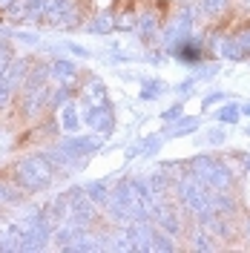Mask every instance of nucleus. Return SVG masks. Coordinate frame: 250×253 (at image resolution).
<instances>
[{
	"label": "nucleus",
	"mask_w": 250,
	"mask_h": 253,
	"mask_svg": "<svg viewBox=\"0 0 250 253\" xmlns=\"http://www.w3.org/2000/svg\"><path fill=\"white\" fill-rule=\"evenodd\" d=\"M17 181L23 184L26 190H43L52 181V170L49 164L43 161V156H32L26 161H20L17 167Z\"/></svg>",
	"instance_id": "obj_1"
},
{
	"label": "nucleus",
	"mask_w": 250,
	"mask_h": 253,
	"mask_svg": "<svg viewBox=\"0 0 250 253\" xmlns=\"http://www.w3.org/2000/svg\"><path fill=\"white\" fill-rule=\"evenodd\" d=\"M23 69H26L23 61H12L3 72H0V107L12 98V92L17 89V84L23 81Z\"/></svg>",
	"instance_id": "obj_2"
},
{
	"label": "nucleus",
	"mask_w": 250,
	"mask_h": 253,
	"mask_svg": "<svg viewBox=\"0 0 250 253\" xmlns=\"http://www.w3.org/2000/svg\"><path fill=\"white\" fill-rule=\"evenodd\" d=\"M46 3L49 0H26V12H29V15H43Z\"/></svg>",
	"instance_id": "obj_3"
},
{
	"label": "nucleus",
	"mask_w": 250,
	"mask_h": 253,
	"mask_svg": "<svg viewBox=\"0 0 250 253\" xmlns=\"http://www.w3.org/2000/svg\"><path fill=\"white\" fill-rule=\"evenodd\" d=\"M66 3H69V0H52V6H49V15H52V20H58V15L66 9Z\"/></svg>",
	"instance_id": "obj_4"
},
{
	"label": "nucleus",
	"mask_w": 250,
	"mask_h": 253,
	"mask_svg": "<svg viewBox=\"0 0 250 253\" xmlns=\"http://www.w3.org/2000/svg\"><path fill=\"white\" fill-rule=\"evenodd\" d=\"M224 3H227V0H204V9H207L210 15H216V12H221Z\"/></svg>",
	"instance_id": "obj_5"
},
{
	"label": "nucleus",
	"mask_w": 250,
	"mask_h": 253,
	"mask_svg": "<svg viewBox=\"0 0 250 253\" xmlns=\"http://www.w3.org/2000/svg\"><path fill=\"white\" fill-rule=\"evenodd\" d=\"M17 193L12 187H6V184H0V202H15Z\"/></svg>",
	"instance_id": "obj_6"
},
{
	"label": "nucleus",
	"mask_w": 250,
	"mask_h": 253,
	"mask_svg": "<svg viewBox=\"0 0 250 253\" xmlns=\"http://www.w3.org/2000/svg\"><path fill=\"white\" fill-rule=\"evenodd\" d=\"M55 72H58V75H72V72H75V66H72V63H58V66H55Z\"/></svg>",
	"instance_id": "obj_7"
},
{
	"label": "nucleus",
	"mask_w": 250,
	"mask_h": 253,
	"mask_svg": "<svg viewBox=\"0 0 250 253\" xmlns=\"http://www.w3.org/2000/svg\"><path fill=\"white\" fill-rule=\"evenodd\" d=\"M9 3H12V0H0V6H9Z\"/></svg>",
	"instance_id": "obj_8"
}]
</instances>
